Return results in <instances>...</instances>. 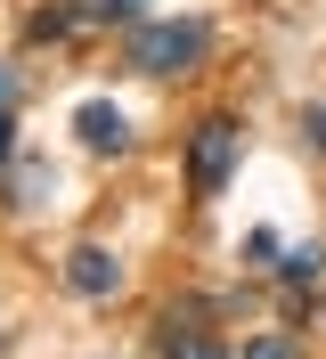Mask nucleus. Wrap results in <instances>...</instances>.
Instances as JSON below:
<instances>
[{"mask_svg":"<svg viewBox=\"0 0 326 359\" xmlns=\"http://www.w3.org/2000/svg\"><path fill=\"white\" fill-rule=\"evenodd\" d=\"M204 57H212V25L204 17H155V25H130V41H123V66L155 74V82H179Z\"/></svg>","mask_w":326,"mask_h":359,"instance_id":"1","label":"nucleus"},{"mask_svg":"<svg viewBox=\"0 0 326 359\" xmlns=\"http://www.w3.org/2000/svg\"><path fill=\"white\" fill-rule=\"evenodd\" d=\"M17 98H25V74H17V66H8V57H0V107L17 114Z\"/></svg>","mask_w":326,"mask_h":359,"instance_id":"10","label":"nucleus"},{"mask_svg":"<svg viewBox=\"0 0 326 359\" xmlns=\"http://www.w3.org/2000/svg\"><path fill=\"white\" fill-rule=\"evenodd\" d=\"M74 139H82L90 156H130V123H123L114 98H82L74 107Z\"/></svg>","mask_w":326,"mask_h":359,"instance_id":"5","label":"nucleus"},{"mask_svg":"<svg viewBox=\"0 0 326 359\" xmlns=\"http://www.w3.org/2000/svg\"><path fill=\"white\" fill-rule=\"evenodd\" d=\"M0 196H8V212H33V204L49 196V163L41 156H17L8 172H0Z\"/></svg>","mask_w":326,"mask_h":359,"instance_id":"6","label":"nucleus"},{"mask_svg":"<svg viewBox=\"0 0 326 359\" xmlns=\"http://www.w3.org/2000/svg\"><path fill=\"white\" fill-rule=\"evenodd\" d=\"M278 278H285L294 294L318 286V278H326V245H285V253H278Z\"/></svg>","mask_w":326,"mask_h":359,"instance_id":"7","label":"nucleus"},{"mask_svg":"<svg viewBox=\"0 0 326 359\" xmlns=\"http://www.w3.org/2000/svg\"><path fill=\"white\" fill-rule=\"evenodd\" d=\"M0 351H8V327H0Z\"/></svg>","mask_w":326,"mask_h":359,"instance_id":"13","label":"nucleus"},{"mask_svg":"<svg viewBox=\"0 0 326 359\" xmlns=\"http://www.w3.org/2000/svg\"><path fill=\"white\" fill-rule=\"evenodd\" d=\"M302 139H310V147L326 156V107H310V114H302Z\"/></svg>","mask_w":326,"mask_h":359,"instance_id":"12","label":"nucleus"},{"mask_svg":"<svg viewBox=\"0 0 326 359\" xmlns=\"http://www.w3.org/2000/svg\"><path fill=\"white\" fill-rule=\"evenodd\" d=\"M8 163H17V114L0 107V172H8Z\"/></svg>","mask_w":326,"mask_h":359,"instance_id":"11","label":"nucleus"},{"mask_svg":"<svg viewBox=\"0 0 326 359\" xmlns=\"http://www.w3.org/2000/svg\"><path fill=\"white\" fill-rule=\"evenodd\" d=\"M237 163H245V123L237 114H204L188 131V196L196 204H212L229 180H237Z\"/></svg>","mask_w":326,"mask_h":359,"instance_id":"2","label":"nucleus"},{"mask_svg":"<svg viewBox=\"0 0 326 359\" xmlns=\"http://www.w3.org/2000/svg\"><path fill=\"white\" fill-rule=\"evenodd\" d=\"M65 294L74 302H114L123 294V253L114 245H74L65 253Z\"/></svg>","mask_w":326,"mask_h":359,"instance_id":"4","label":"nucleus"},{"mask_svg":"<svg viewBox=\"0 0 326 359\" xmlns=\"http://www.w3.org/2000/svg\"><path fill=\"white\" fill-rule=\"evenodd\" d=\"M155 359H237V351L204 327V302H179L155 318Z\"/></svg>","mask_w":326,"mask_h":359,"instance_id":"3","label":"nucleus"},{"mask_svg":"<svg viewBox=\"0 0 326 359\" xmlns=\"http://www.w3.org/2000/svg\"><path fill=\"white\" fill-rule=\"evenodd\" d=\"M278 229H253V237H245V262H253V269H278Z\"/></svg>","mask_w":326,"mask_h":359,"instance_id":"9","label":"nucleus"},{"mask_svg":"<svg viewBox=\"0 0 326 359\" xmlns=\"http://www.w3.org/2000/svg\"><path fill=\"white\" fill-rule=\"evenodd\" d=\"M237 359H302V335H294V327H278V335H253Z\"/></svg>","mask_w":326,"mask_h":359,"instance_id":"8","label":"nucleus"}]
</instances>
